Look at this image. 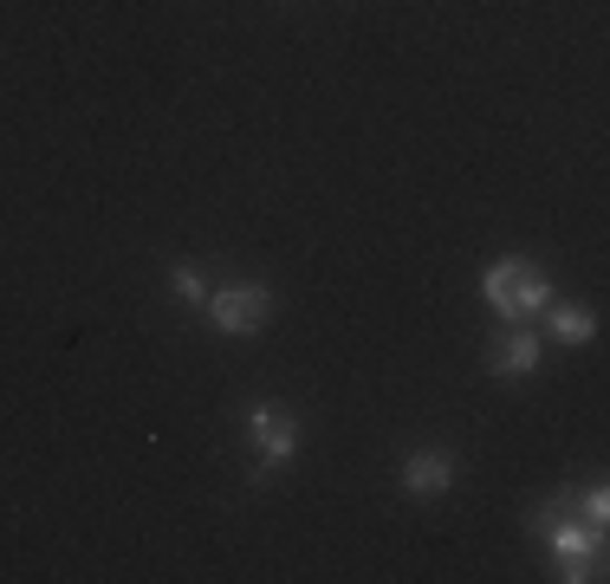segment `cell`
Listing matches in <instances>:
<instances>
[{
  "label": "cell",
  "instance_id": "8",
  "mask_svg": "<svg viewBox=\"0 0 610 584\" xmlns=\"http://www.w3.org/2000/svg\"><path fill=\"white\" fill-rule=\"evenodd\" d=\"M565 513H572V494H552V501H545V506L533 513V533H552V526H559Z\"/></svg>",
  "mask_w": 610,
  "mask_h": 584
},
{
  "label": "cell",
  "instance_id": "9",
  "mask_svg": "<svg viewBox=\"0 0 610 584\" xmlns=\"http://www.w3.org/2000/svg\"><path fill=\"white\" fill-rule=\"evenodd\" d=\"M176 293H189V299H208V293H201V273H195V267H176Z\"/></svg>",
  "mask_w": 610,
  "mask_h": 584
},
{
  "label": "cell",
  "instance_id": "4",
  "mask_svg": "<svg viewBox=\"0 0 610 584\" xmlns=\"http://www.w3.org/2000/svg\"><path fill=\"white\" fill-rule=\"evenodd\" d=\"M449 481H455V462H449V455H410V462H403V487H410V494H442Z\"/></svg>",
  "mask_w": 610,
  "mask_h": 584
},
{
  "label": "cell",
  "instance_id": "1",
  "mask_svg": "<svg viewBox=\"0 0 610 584\" xmlns=\"http://www.w3.org/2000/svg\"><path fill=\"white\" fill-rule=\"evenodd\" d=\"M545 299H552V286H545L527 260H494V267H488V306L494 311L527 318V311H545Z\"/></svg>",
  "mask_w": 610,
  "mask_h": 584
},
{
  "label": "cell",
  "instance_id": "5",
  "mask_svg": "<svg viewBox=\"0 0 610 584\" xmlns=\"http://www.w3.org/2000/svg\"><path fill=\"white\" fill-rule=\"evenodd\" d=\"M533 364H539V338H533V331H520V338H506V345L494 350V370H500V377H527Z\"/></svg>",
  "mask_w": 610,
  "mask_h": 584
},
{
  "label": "cell",
  "instance_id": "7",
  "mask_svg": "<svg viewBox=\"0 0 610 584\" xmlns=\"http://www.w3.org/2000/svg\"><path fill=\"white\" fill-rule=\"evenodd\" d=\"M578 513H584V526H598V533H604V513H610V494L604 487H591V494H578Z\"/></svg>",
  "mask_w": 610,
  "mask_h": 584
},
{
  "label": "cell",
  "instance_id": "2",
  "mask_svg": "<svg viewBox=\"0 0 610 584\" xmlns=\"http://www.w3.org/2000/svg\"><path fill=\"white\" fill-rule=\"evenodd\" d=\"M208 318H215L222 331H234V338H247V331H260L273 318V293L267 286H222V293L208 299Z\"/></svg>",
  "mask_w": 610,
  "mask_h": 584
},
{
  "label": "cell",
  "instance_id": "6",
  "mask_svg": "<svg viewBox=\"0 0 610 584\" xmlns=\"http://www.w3.org/2000/svg\"><path fill=\"white\" fill-rule=\"evenodd\" d=\"M552 331H559L565 345H584V338L598 331V311H591V306H559V311H552Z\"/></svg>",
  "mask_w": 610,
  "mask_h": 584
},
{
  "label": "cell",
  "instance_id": "3",
  "mask_svg": "<svg viewBox=\"0 0 610 584\" xmlns=\"http://www.w3.org/2000/svg\"><path fill=\"white\" fill-rule=\"evenodd\" d=\"M254 442H260V455H267V462H286V455L299 448V428H293L286 409L260 403V409H254Z\"/></svg>",
  "mask_w": 610,
  "mask_h": 584
}]
</instances>
